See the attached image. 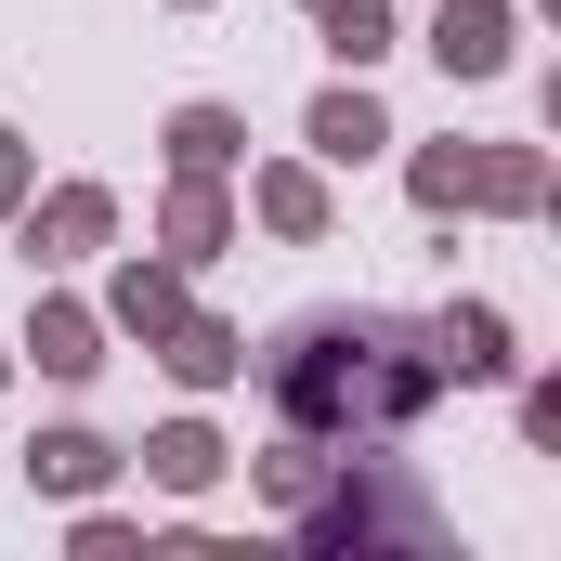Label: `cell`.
I'll return each instance as SVG.
<instances>
[{
  "mask_svg": "<svg viewBox=\"0 0 561 561\" xmlns=\"http://www.w3.org/2000/svg\"><path fill=\"white\" fill-rule=\"evenodd\" d=\"M431 392H444V340L419 313H300L262 353L275 457H379L431 419Z\"/></svg>",
  "mask_w": 561,
  "mask_h": 561,
  "instance_id": "6da1fadb",
  "label": "cell"
}]
</instances>
